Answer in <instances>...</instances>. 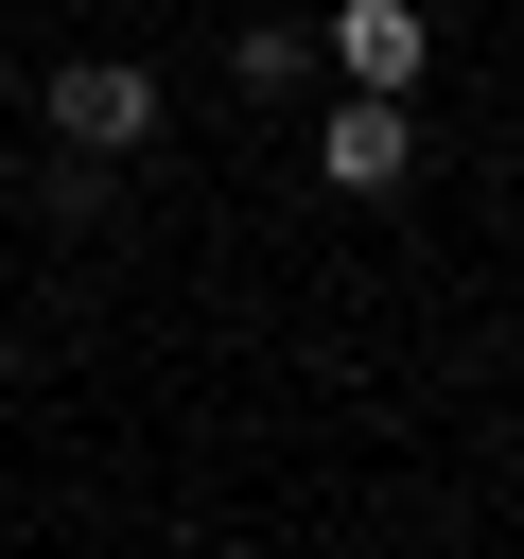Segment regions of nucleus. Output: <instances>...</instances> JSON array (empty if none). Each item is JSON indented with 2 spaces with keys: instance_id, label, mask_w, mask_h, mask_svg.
I'll list each match as a JSON object with an SVG mask.
<instances>
[{
  "instance_id": "obj_2",
  "label": "nucleus",
  "mask_w": 524,
  "mask_h": 559,
  "mask_svg": "<svg viewBox=\"0 0 524 559\" xmlns=\"http://www.w3.org/2000/svg\"><path fill=\"white\" fill-rule=\"evenodd\" d=\"M402 175H419V87H332V105H314V192L367 210V192H402Z\"/></svg>"
},
{
  "instance_id": "obj_5",
  "label": "nucleus",
  "mask_w": 524,
  "mask_h": 559,
  "mask_svg": "<svg viewBox=\"0 0 524 559\" xmlns=\"http://www.w3.org/2000/svg\"><path fill=\"white\" fill-rule=\"evenodd\" d=\"M175 17H192V0H175Z\"/></svg>"
},
{
  "instance_id": "obj_4",
  "label": "nucleus",
  "mask_w": 524,
  "mask_h": 559,
  "mask_svg": "<svg viewBox=\"0 0 524 559\" xmlns=\"http://www.w3.org/2000/svg\"><path fill=\"white\" fill-rule=\"evenodd\" d=\"M227 70L279 105V87H314V35H297V17H245V35H227Z\"/></svg>"
},
{
  "instance_id": "obj_1",
  "label": "nucleus",
  "mask_w": 524,
  "mask_h": 559,
  "mask_svg": "<svg viewBox=\"0 0 524 559\" xmlns=\"http://www.w3.org/2000/svg\"><path fill=\"white\" fill-rule=\"evenodd\" d=\"M35 122H52V157H140L157 140V70L140 52H70V70H35Z\"/></svg>"
},
{
  "instance_id": "obj_3",
  "label": "nucleus",
  "mask_w": 524,
  "mask_h": 559,
  "mask_svg": "<svg viewBox=\"0 0 524 559\" xmlns=\"http://www.w3.org/2000/svg\"><path fill=\"white\" fill-rule=\"evenodd\" d=\"M314 52H332L349 87H419V70H437V17H419V0H332Z\"/></svg>"
}]
</instances>
